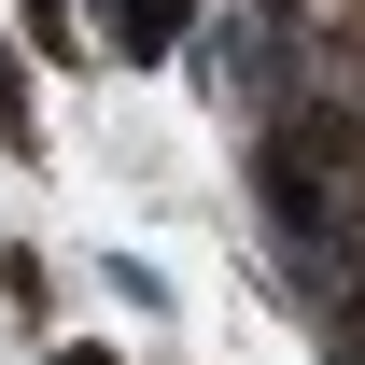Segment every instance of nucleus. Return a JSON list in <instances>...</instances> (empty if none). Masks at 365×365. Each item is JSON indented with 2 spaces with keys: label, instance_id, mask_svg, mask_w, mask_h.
I'll return each mask as SVG.
<instances>
[{
  "label": "nucleus",
  "instance_id": "nucleus-1",
  "mask_svg": "<svg viewBox=\"0 0 365 365\" xmlns=\"http://www.w3.org/2000/svg\"><path fill=\"white\" fill-rule=\"evenodd\" d=\"M295 43L323 85H365V0H295Z\"/></svg>",
  "mask_w": 365,
  "mask_h": 365
},
{
  "label": "nucleus",
  "instance_id": "nucleus-2",
  "mask_svg": "<svg viewBox=\"0 0 365 365\" xmlns=\"http://www.w3.org/2000/svg\"><path fill=\"white\" fill-rule=\"evenodd\" d=\"M0 140H14V155L43 140V113H29V56H14V43H0Z\"/></svg>",
  "mask_w": 365,
  "mask_h": 365
},
{
  "label": "nucleus",
  "instance_id": "nucleus-3",
  "mask_svg": "<svg viewBox=\"0 0 365 365\" xmlns=\"http://www.w3.org/2000/svg\"><path fill=\"white\" fill-rule=\"evenodd\" d=\"M169 29H182V0H127V56H169Z\"/></svg>",
  "mask_w": 365,
  "mask_h": 365
}]
</instances>
